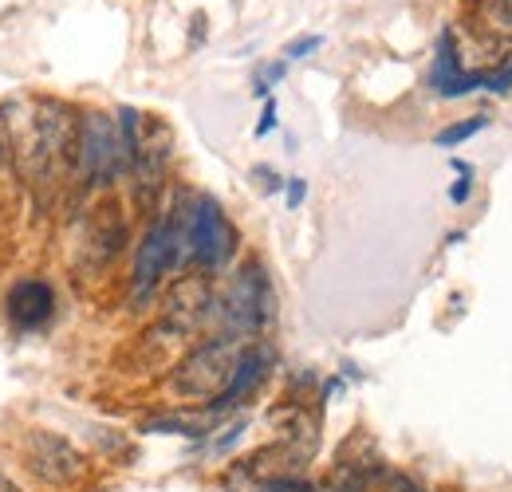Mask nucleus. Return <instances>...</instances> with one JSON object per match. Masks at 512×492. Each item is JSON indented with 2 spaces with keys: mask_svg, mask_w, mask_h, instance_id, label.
<instances>
[{
  "mask_svg": "<svg viewBox=\"0 0 512 492\" xmlns=\"http://www.w3.org/2000/svg\"><path fill=\"white\" fill-rule=\"evenodd\" d=\"M241 351L245 347L237 339H229V335L193 347L190 355L178 363V370H174V390L186 394V398H197V402H213V398L221 402V394L233 382Z\"/></svg>",
  "mask_w": 512,
  "mask_h": 492,
  "instance_id": "1",
  "label": "nucleus"
},
{
  "mask_svg": "<svg viewBox=\"0 0 512 492\" xmlns=\"http://www.w3.org/2000/svg\"><path fill=\"white\" fill-rule=\"evenodd\" d=\"M182 264H190V241H186V225H182V209H178V213H170L166 221H158V225L142 237V245H138V256H134V284H130L134 300H138V304L150 300L154 288H158V280H162L166 272H178Z\"/></svg>",
  "mask_w": 512,
  "mask_h": 492,
  "instance_id": "2",
  "label": "nucleus"
},
{
  "mask_svg": "<svg viewBox=\"0 0 512 492\" xmlns=\"http://www.w3.org/2000/svg\"><path fill=\"white\" fill-rule=\"evenodd\" d=\"M213 304H217V315H221L229 339L264 331V327L272 323V288H268L264 268H260V264H245V268L233 276L229 292H225L221 300H213Z\"/></svg>",
  "mask_w": 512,
  "mask_h": 492,
  "instance_id": "3",
  "label": "nucleus"
},
{
  "mask_svg": "<svg viewBox=\"0 0 512 492\" xmlns=\"http://www.w3.org/2000/svg\"><path fill=\"white\" fill-rule=\"evenodd\" d=\"M75 162L83 170V178L91 185H111L127 170V146L119 126L111 123V115L103 111H87L79 119V146H75Z\"/></svg>",
  "mask_w": 512,
  "mask_h": 492,
  "instance_id": "4",
  "label": "nucleus"
},
{
  "mask_svg": "<svg viewBox=\"0 0 512 492\" xmlns=\"http://www.w3.org/2000/svg\"><path fill=\"white\" fill-rule=\"evenodd\" d=\"M182 225H186V241H190V260L205 264V268H221L233 256L237 233L225 221L217 201L197 197L190 209H182Z\"/></svg>",
  "mask_w": 512,
  "mask_h": 492,
  "instance_id": "5",
  "label": "nucleus"
},
{
  "mask_svg": "<svg viewBox=\"0 0 512 492\" xmlns=\"http://www.w3.org/2000/svg\"><path fill=\"white\" fill-rule=\"evenodd\" d=\"M24 453H28V469L48 485H71L83 473V457L75 453V445L56 433H32Z\"/></svg>",
  "mask_w": 512,
  "mask_h": 492,
  "instance_id": "6",
  "label": "nucleus"
},
{
  "mask_svg": "<svg viewBox=\"0 0 512 492\" xmlns=\"http://www.w3.org/2000/svg\"><path fill=\"white\" fill-rule=\"evenodd\" d=\"M56 311V296L44 280H20L8 292V319L16 331H40Z\"/></svg>",
  "mask_w": 512,
  "mask_h": 492,
  "instance_id": "7",
  "label": "nucleus"
},
{
  "mask_svg": "<svg viewBox=\"0 0 512 492\" xmlns=\"http://www.w3.org/2000/svg\"><path fill=\"white\" fill-rule=\"evenodd\" d=\"M430 83H434V91L438 95H465V91H477V87H485L489 79L485 75H465L461 71V63H457V52H453V36L442 32V40H438V60H434V71H430Z\"/></svg>",
  "mask_w": 512,
  "mask_h": 492,
  "instance_id": "8",
  "label": "nucleus"
},
{
  "mask_svg": "<svg viewBox=\"0 0 512 492\" xmlns=\"http://www.w3.org/2000/svg\"><path fill=\"white\" fill-rule=\"evenodd\" d=\"M268 363H272V355H268L264 347H245L241 359H237V370H233V382H229V390L221 394L217 410L245 402V394H253L256 386H260V378L268 374Z\"/></svg>",
  "mask_w": 512,
  "mask_h": 492,
  "instance_id": "9",
  "label": "nucleus"
},
{
  "mask_svg": "<svg viewBox=\"0 0 512 492\" xmlns=\"http://www.w3.org/2000/svg\"><path fill=\"white\" fill-rule=\"evenodd\" d=\"M481 20L501 32V36H512V0H481Z\"/></svg>",
  "mask_w": 512,
  "mask_h": 492,
  "instance_id": "10",
  "label": "nucleus"
},
{
  "mask_svg": "<svg viewBox=\"0 0 512 492\" xmlns=\"http://www.w3.org/2000/svg\"><path fill=\"white\" fill-rule=\"evenodd\" d=\"M489 119H469V123H453L446 126L442 134H438V146H457V142H465V138H473L477 130H485Z\"/></svg>",
  "mask_w": 512,
  "mask_h": 492,
  "instance_id": "11",
  "label": "nucleus"
},
{
  "mask_svg": "<svg viewBox=\"0 0 512 492\" xmlns=\"http://www.w3.org/2000/svg\"><path fill=\"white\" fill-rule=\"evenodd\" d=\"M320 44H323V36H300V40H292V44L284 48V56H288V60H304V56L316 52Z\"/></svg>",
  "mask_w": 512,
  "mask_h": 492,
  "instance_id": "12",
  "label": "nucleus"
},
{
  "mask_svg": "<svg viewBox=\"0 0 512 492\" xmlns=\"http://www.w3.org/2000/svg\"><path fill=\"white\" fill-rule=\"evenodd\" d=\"M8 154H12V126H8V115L0 111V166L8 162Z\"/></svg>",
  "mask_w": 512,
  "mask_h": 492,
  "instance_id": "13",
  "label": "nucleus"
},
{
  "mask_svg": "<svg viewBox=\"0 0 512 492\" xmlns=\"http://www.w3.org/2000/svg\"><path fill=\"white\" fill-rule=\"evenodd\" d=\"M489 91H505V87H512V63L505 67V71H497V75H489V83H485Z\"/></svg>",
  "mask_w": 512,
  "mask_h": 492,
  "instance_id": "14",
  "label": "nucleus"
},
{
  "mask_svg": "<svg viewBox=\"0 0 512 492\" xmlns=\"http://www.w3.org/2000/svg\"><path fill=\"white\" fill-rule=\"evenodd\" d=\"M272 126H276V103H268V107H264V119L256 123V138H264Z\"/></svg>",
  "mask_w": 512,
  "mask_h": 492,
  "instance_id": "15",
  "label": "nucleus"
},
{
  "mask_svg": "<svg viewBox=\"0 0 512 492\" xmlns=\"http://www.w3.org/2000/svg\"><path fill=\"white\" fill-rule=\"evenodd\" d=\"M300 201H304V182H292V185H288V205L296 209Z\"/></svg>",
  "mask_w": 512,
  "mask_h": 492,
  "instance_id": "16",
  "label": "nucleus"
},
{
  "mask_svg": "<svg viewBox=\"0 0 512 492\" xmlns=\"http://www.w3.org/2000/svg\"><path fill=\"white\" fill-rule=\"evenodd\" d=\"M449 197H453V201L461 205V201L469 197V178H465V182H457V185H453V189H449Z\"/></svg>",
  "mask_w": 512,
  "mask_h": 492,
  "instance_id": "17",
  "label": "nucleus"
},
{
  "mask_svg": "<svg viewBox=\"0 0 512 492\" xmlns=\"http://www.w3.org/2000/svg\"><path fill=\"white\" fill-rule=\"evenodd\" d=\"M0 492H20V489H16V485H12L8 477H0Z\"/></svg>",
  "mask_w": 512,
  "mask_h": 492,
  "instance_id": "18",
  "label": "nucleus"
}]
</instances>
